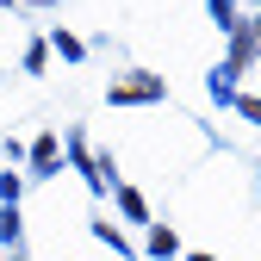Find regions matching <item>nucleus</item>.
Masks as SVG:
<instances>
[{"label":"nucleus","mask_w":261,"mask_h":261,"mask_svg":"<svg viewBox=\"0 0 261 261\" xmlns=\"http://www.w3.org/2000/svg\"><path fill=\"white\" fill-rule=\"evenodd\" d=\"M155 93H162V87H155L149 75H137V81H118V87H112V100H155Z\"/></svg>","instance_id":"1"}]
</instances>
